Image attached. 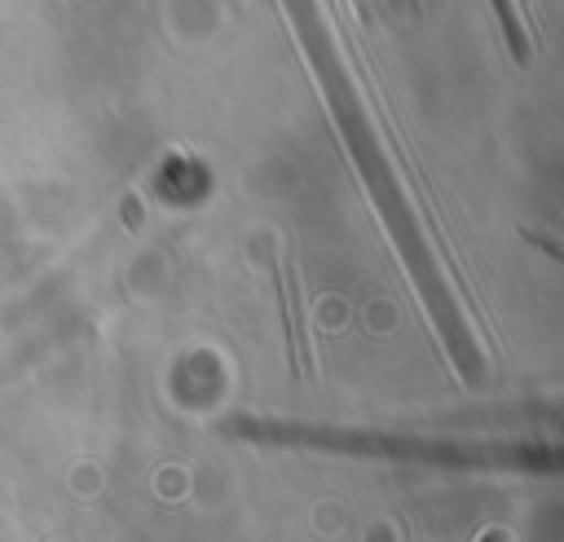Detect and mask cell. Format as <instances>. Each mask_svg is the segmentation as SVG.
<instances>
[{"label":"cell","mask_w":564,"mask_h":542,"mask_svg":"<svg viewBox=\"0 0 564 542\" xmlns=\"http://www.w3.org/2000/svg\"><path fill=\"white\" fill-rule=\"evenodd\" d=\"M494 9H498V18H502V26H507V40H511V57H516V62H529V40H524V31H520V22H516V9H511V0H494Z\"/></svg>","instance_id":"cell-1"}]
</instances>
